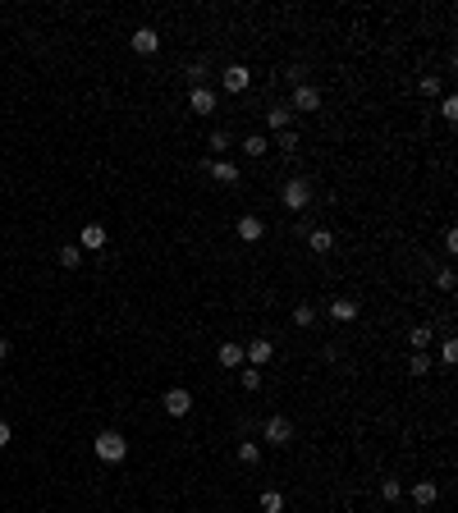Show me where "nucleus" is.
<instances>
[{"label":"nucleus","instance_id":"cd10ccee","mask_svg":"<svg viewBox=\"0 0 458 513\" xmlns=\"http://www.w3.org/2000/svg\"><path fill=\"white\" fill-rule=\"evenodd\" d=\"M381 495H385V500H399V495H404V481H399V477H385L381 481Z\"/></svg>","mask_w":458,"mask_h":513},{"label":"nucleus","instance_id":"393cba45","mask_svg":"<svg viewBox=\"0 0 458 513\" xmlns=\"http://www.w3.org/2000/svg\"><path fill=\"white\" fill-rule=\"evenodd\" d=\"M184 78H188V83H193V88H207V65H202V60H193Z\"/></svg>","mask_w":458,"mask_h":513},{"label":"nucleus","instance_id":"412c9836","mask_svg":"<svg viewBox=\"0 0 458 513\" xmlns=\"http://www.w3.org/2000/svg\"><path fill=\"white\" fill-rule=\"evenodd\" d=\"M408 344H413L417 353H426V349H431V326H413V330H408Z\"/></svg>","mask_w":458,"mask_h":513},{"label":"nucleus","instance_id":"f704fd0d","mask_svg":"<svg viewBox=\"0 0 458 513\" xmlns=\"http://www.w3.org/2000/svg\"><path fill=\"white\" fill-rule=\"evenodd\" d=\"M445 252H449V257L458 252V234H454V230H445Z\"/></svg>","mask_w":458,"mask_h":513},{"label":"nucleus","instance_id":"5701e85b","mask_svg":"<svg viewBox=\"0 0 458 513\" xmlns=\"http://www.w3.org/2000/svg\"><path fill=\"white\" fill-rule=\"evenodd\" d=\"M294 326H303V330L317 326V307H312V303H298V307H294Z\"/></svg>","mask_w":458,"mask_h":513},{"label":"nucleus","instance_id":"4468645a","mask_svg":"<svg viewBox=\"0 0 458 513\" xmlns=\"http://www.w3.org/2000/svg\"><path fill=\"white\" fill-rule=\"evenodd\" d=\"M216 362H220V367H229V372H239V367H243V344L225 339V344L216 349Z\"/></svg>","mask_w":458,"mask_h":513},{"label":"nucleus","instance_id":"dca6fc26","mask_svg":"<svg viewBox=\"0 0 458 513\" xmlns=\"http://www.w3.org/2000/svg\"><path fill=\"white\" fill-rule=\"evenodd\" d=\"M330 317H335L339 326H349V321H358V303H353V298H335V303H330Z\"/></svg>","mask_w":458,"mask_h":513},{"label":"nucleus","instance_id":"6e6552de","mask_svg":"<svg viewBox=\"0 0 458 513\" xmlns=\"http://www.w3.org/2000/svg\"><path fill=\"white\" fill-rule=\"evenodd\" d=\"M248 83H252L248 65H229L225 74H220V88H225V92H234V97H239V92H248Z\"/></svg>","mask_w":458,"mask_h":513},{"label":"nucleus","instance_id":"7c9ffc66","mask_svg":"<svg viewBox=\"0 0 458 513\" xmlns=\"http://www.w3.org/2000/svg\"><path fill=\"white\" fill-rule=\"evenodd\" d=\"M417 88L426 92V97H440V74H422V83Z\"/></svg>","mask_w":458,"mask_h":513},{"label":"nucleus","instance_id":"423d86ee","mask_svg":"<svg viewBox=\"0 0 458 513\" xmlns=\"http://www.w3.org/2000/svg\"><path fill=\"white\" fill-rule=\"evenodd\" d=\"M289 110H321V88H312V83H298L294 97H289Z\"/></svg>","mask_w":458,"mask_h":513},{"label":"nucleus","instance_id":"2eb2a0df","mask_svg":"<svg viewBox=\"0 0 458 513\" xmlns=\"http://www.w3.org/2000/svg\"><path fill=\"white\" fill-rule=\"evenodd\" d=\"M436 500H440V486H436L431 477H422V481L413 486V504H417V509H426V504H436Z\"/></svg>","mask_w":458,"mask_h":513},{"label":"nucleus","instance_id":"6ab92c4d","mask_svg":"<svg viewBox=\"0 0 458 513\" xmlns=\"http://www.w3.org/2000/svg\"><path fill=\"white\" fill-rule=\"evenodd\" d=\"M239 385L243 394H257L262 390V367H239Z\"/></svg>","mask_w":458,"mask_h":513},{"label":"nucleus","instance_id":"aec40b11","mask_svg":"<svg viewBox=\"0 0 458 513\" xmlns=\"http://www.w3.org/2000/svg\"><path fill=\"white\" fill-rule=\"evenodd\" d=\"M83 257H88V252L78 248V243H65V248H60V266H65V271H74V266H83Z\"/></svg>","mask_w":458,"mask_h":513},{"label":"nucleus","instance_id":"a878e982","mask_svg":"<svg viewBox=\"0 0 458 513\" xmlns=\"http://www.w3.org/2000/svg\"><path fill=\"white\" fill-rule=\"evenodd\" d=\"M408 372H413V376H431V353H413Z\"/></svg>","mask_w":458,"mask_h":513},{"label":"nucleus","instance_id":"39448f33","mask_svg":"<svg viewBox=\"0 0 458 513\" xmlns=\"http://www.w3.org/2000/svg\"><path fill=\"white\" fill-rule=\"evenodd\" d=\"M275 358V344L271 339H248V344H243V367H266V362Z\"/></svg>","mask_w":458,"mask_h":513},{"label":"nucleus","instance_id":"9d476101","mask_svg":"<svg viewBox=\"0 0 458 513\" xmlns=\"http://www.w3.org/2000/svg\"><path fill=\"white\" fill-rule=\"evenodd\" d=\"M188 106H193V115H216L220 101H216L211 88H193V92H188Z\"/></svg>","mask_w":458,"mask_h":513},{"label":"nucleus","instance_id":"1a4fd4ad","mask_svg":"<svg viewBox=\"0 0 458 513\" xmlns=\"http://www.w3.org/2000/svg\"><path fill=\"white\" fill-rule=\"evenodd\" d=\"M207 175L216 179V184H239V165H229V161H220V156H207Z\"/></svg>","mask_w":458,"mask_h":513},{"label":"nucleus","instance_id":"7ed1b4c3","mask_svg":"<svg viewBox=\"0 0 458 513\" xmlns=\"http://www.w3.org/2000/svg\"><path fill=\"white\" fill-rule=\"evenodd\" d=\"M262 440H266V445H275V449H284L289 440H294V422H289L284 413L266 417V426H262Z\"/></svg>","mask_w":458,"mask_h":513},{"label":"nucleus","instance_id":"f257e3e1","mask_svg":"<svg viewBox=\"0 0 458 513\" xmlns=\"http://www.w3.org/2000/svg\"><path fill=\"white\" fill-rule=\"evenodd\" d=\"M92 454H97L101 463H124L129 459V440H124L120 431H101V436L92 440Z\"/></svg>","mask_w":458,"mask_h":513},{"label":"nucleus","instance_id":"72a5a7b5","mask_svg":"<svg viewBox=\"0 0 458 513\" xmlns=\"http://www.w3.org/2000/svg\"><path fill=\"white\" fill-rule=\"evenodd\" d=\"M284 78L298 88V83H307V69H303V65H289V74H284Z\"/></svg>","mask_w":458,"mask_h":513},{"label":"nucleus","instance_id":"c9c22d12","mask_svg":"<svg viewBox=\"0 0 458 513\" xmlns=\"http://www.w3.org/2000/svg\"><path fill=\"white\" fill-rule=\"evenodd\" d=\"M10 436H14V431H10V422H0V449L10 445Z\"/></svg>","mask_w":458,"mask_h":513},{"label":"nucleus","instance_id":"f3484780","mask_svg":"<svg viewBox=\"0 0 458 513\" xmlns=\"http://www.w3.org/2000/svg\"><path fill=\"white\" fill-rule=\"evenodd\" d=\"M307 243H312V252H317V257H326V252L335 248V234L321 225V230H307Z\"/></svg>","mask_w":458,"mask_h":513},{"label":"nucleus","instance_id":"9b49d317","mask_svg":"<svg viewBox=\"0 0 458 513\" xmlns=\"http://www.w3.org/2000/svg\"><path fill=\"white\" fill-rule=\"evenodd\" d=\"M129 46L138 55H156V51H161V33H156V28H138V33L129 37Z\"/></svg>","mask_w":458,"mask_h":513},{"label":"nucleus","instance_id":"473e14b6","mask_svg":"<svg viewBox=\"0 0 458 513\" xmlns=\"http://www.w3.org/2000/svg\"><path fill=\"white\" fill-rule=\"evenodd\" d=\"M440 115H445L449 124H458V97H445V101H440Z\"/></svg>","mask_w":458,"mask_h":513},{"label":"nucleus","instance_id":"ddd939ff","mask_svg":"<svg viewBox=\"0 0 458 513\" xmlns=\"http://www.w3.org/2000/svg\"><path fill=\"white\" fill-rule=\"evenodd\" d=\"M266 129H271V133L294 129V110H289V101H284V106H271V110H266Z\"/></svg>","mask_w":458,"mask_h":513},{"label":"nucleus","instance_id":"f8f14e48","mask_svg":"<svg viewBox=\"0 0 458 513\" xmlns=\"http://www.w3.org/2000/svg\"><path fill=\"white\" fill-rule=\"evenodd\" d=\"M78 248H83V252H101V248H106V225H97V220H92V225H83V234H78Z\"/></svg>","mask_w":458,"mask_h":513},{"label":"nucleus","instance_id":"0eeeda50","mask_svg":"<svg viewBox=\"0 0 458 513\" xmlns=\"http://www.w3.org/2000/svg\"><path fill=\"white\" fill-rule=\"evenodd\" d=\"M234 234H239L243 243H262L266 239V220L262 216H239L234 220Z\"/></svg>","mask_w":458,"mask_h":513},{"label":"nucleus","instance_id":"4be33fe9","mask_svg":"<svg viewBox=\"0 0 458 513\" xmlns=\"http://www.w3.org/2000/svg\"><path fill=\"white\" fill-rule=\"evenodd\" d=\"M243 152H248V156H266V152H271V142H266L262 133H248V138H243Z\"/></svg>","mask_w":458,"mask_h":513},{"label":"nucleus","instance_id":"20e7f679","mask_svg":"<svg viewBox=\"0 0 458 513\" xmlns=\"http://www.w3.org/2000/svg\"><path fill=\"white\" fill-rule=\"evenodd\" d=\"M161 408H165V417H188L193 413V394H188L184 385H175V390L161 394Z\"/></svg>","mask_w":458,"mask_h":513},{"label":"nucleus","instance_id":"a211bd4d","mask_svg":"<svg viewBox=\"0 0 458 513\" xmlns=\"http://www.w3.org/2000/svg\"><path fill=\"white\" fill-rule=\"evenodd\" d=\"M234 454H239L243 468H257V463H262V445H257V440H239V449H234Z\"/></svg>","mask_w":458,"mask_h":513},{"label":"nucleus","instance_id":"b1692460","mask_svg":"<svg viewBox=\"0 0 458 513\" xmlns=\"http://www.w3.org/2000/svg\"><path fill=\"white\" fill-rule=\"evenodd\" d=\"M262 513H284V491H262Z\"/></svg>","mask_w":458,"mask_h":513},{"label":"nucleus","instance_id":"f03ea898","mask_svg":"<svg viewBox=\"0 0 458 513\" xmlns=\"http://www.w3.org/2000/svg\"><path fill=\"white\" fill-rule=\"evenodd\" d=\"M280 202H284V211H307V202H312V179H289V184L280 188Z\"/></svg>","mask_w":458,"mask_h":513},{"label":"nucleus","instance_id":"c85d7f7f","mask_svg":"<svg viewBox=\"0 0 458 513\" xmlns=\"http://www.w3.org/2000/svg\"><path fill=\"white\" fill-rule=\"evenodd\" d=\"M454 271H449V266H445V271H436V289H440V294H454Z\"/></svg>","mask_w":458,"mask_h":513},{"label":"nucleus","instance_id":"2f4dec72","mask_svg":"<svg viewBox=\"0 0 458 513\" xmlns=\"http://www.w3.org/2000/svg\"><path fill=\"white\" fill-rule=\"evenodd\" d=\"M440 362H445V367H454V362H458V344H454V339L440 344Z\"/></svg>","mask_w":458,"mask_h":513},{"label":"nucleus","instance_id":"c756f323","mask_svg":"<svg viewBox=\"0 0 458 513\" xmlns=\"http://www.w3.org/2000/svg\"><path fill=\"white\" fill-rule=\"evenodd\" d=\"M275 147H280V152H294V147H298V133H294V129L275 133Z\"/></svg>","mask_w":458,"mask_h":513},{"label":"nucleus","instance_id":"bb28decb","mask_svg":"<svg viewBox=\"0 0 458 513\" xmlns=\"http://www.w3.org/2000/svg\"><path fill=\"white\" fill-rule=\"evenodd\" d=\"M207 147H211V156H216V152H229V129H211V142H207Z\"/></svg>","mask_w":458,"mask_h":513}]
</instances>
